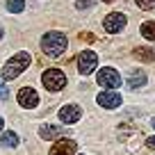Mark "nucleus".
<instances>
[{"label":"nucleus","mask_w":155,"mask_h":155,"mask_svg":"<svg viewBox=\"0 0 155 155\" xmlns=\"http://www.w3.org/2000/svg\"><path fill=\"white\" fill-rule=\"evenodd\" d=\"M2 126H5V121H2V119H0V128H2Z\"/></svg>","instance_id":"obj_22"},{"label":"nucleus","mask_w":155,"mask_h":155,"mask_svg":"<svg viewBox=\"0 0 155 155\" xmlns=\"http://www.w3.org/2000/svg\"><path fill=\"white\" fill-rule=\"evenodd\" d=\"M137 5L141 9H155V0H137Z\"/></svg>","instance_id":"obj_17"},{"label":"nucleus","mask_w":155,"mask_h":155,"mask_svg":"<svg viewBox=\"0 0 155 155\" xmlns=\"http://www.w3.org/2000/svg\"><path fill=\"white\" fill-rule=\"evenodd\" d=\"M75 153H78V144L73 139H66V137L57 139L48 150V155H75Z\"/></svg>","instance_id":"obj_7"},{"label":"nucleus","mask_w":155,"mask_h":155,"mask_svg":"<svg viewBox=\"0 0 155 155\" xmlns=\"http://www.w3.org/2000/svg\"><path fill=\"white\" fill-rule=\"evenodd\" d=\"M128 18L121 14V12H112V14L105 16V21H103V28L107 30L110 34H116V32H121L123 28H126Z\"/></svg>","instance_id":"obj_6"},{"label":"nucleus","mask_w":155,"mask_h":155,"mask_svg":"<svg viewBox=\"0 0 155 155\" xmlns=\"http://www.w3.org/2000/svg\"><path fill=\"white\" fill-rule=\"evenodd\" d=\"M7 9L12 14H21L25 9V0H7Z\"/></svg>","instance_id":"obj_16"},{"label":"nucleus","mask_w":155,"mask_h":155,"mask_svg":"<svg viewBox=\"0 0 155 155\" xmlns=\"http://www.w3.org/2000/svg\"><path fill=\"white\" fill-rule=\"evenodd\" d=\"M41 80H44V87L48 89V91H62V89L66 87V75H64L59 68H48V71H44Z\"/></svg>","instance_id":"obj_3"},{"label":"nucleus","mask_w":155,"mask_h":155,"mask_svg":"<svg viewBox=\"0 0 155 155\" xmlns=\"http://www.w3.org/2000/svg\"><path fill=\"white\" fill-rule=\"evenodd\" d=\"M0 39H2V28H0Z\"/></svg>","instance_id":"obj_23"},{"label":"nucleus","mask_w":155,"mask_h":155,"mask_svg":"<svg viewBox=\"0 0 155 155\" xmlns=\"http://www.w3.org/2000/svg\"><path fill=\"white\" fill-rule=\"evenodd\" d=\"M132 55H135L139 62H153L155 59V53L150 48H144V46H137V48L132 50Z\"/></svg>","instance_id":"obj_14"},{"label":"nucleus","mask_w":155,"mask_h":155,"mask_svg":"<svg viewBox=\"0 0 155 155\" xmlns=\"http://www.w3.org/2000/svg\"><path fill=\"white\" fill-rule=\"evenodd\" d=\"M146 146H148V148H153V150H155V137H148V139H146Z\"/></svg>","instance_id":"obj_19"},{"label":"nucleus","mask_w":155,"mask_h":155,"mask_svg":"<svg viewBox=\"0 0 155 155\" xmlns=\"http://www.w3.org/2000/svg\"><path fill=\"white\" fill-rule=\"evenodd\" d=\"M0 146H7V148L18 146V135H16L14 130H5L2 135H0Z\"/></svg>","instance_id":"obj_13"},{"label":"nucleus","mask_w":155,"mask_h":155,"mask_svg":"<svg viewBox=\"0 0 155 155\" xmlns=\"http://www.w3.org/2000/svg\"><path fill=\"white\" fill-rule=\"evenodd\" d=\"M30 62H32V57H30V53H25V50H21V53H16L14 57L9 59V62L2 66V80H14V78H18L21 73L25 71V68L30 66Z\"/></svg>","instance_id":"obj_2"},{"label":"nucleus","mask_w":155,"mask_h":155,"mask_svg":"<svg viewBox=\"0 0 155 155\" xmlns=\"http://www.w3.org/2000/svg\"><path fill=\"white\" fill-rule=\"evenodd\" d=\"M146 84V73L141 71H132L130 78H128V89H139Z\"/></svg>","instance_id":"obj_12"},{"label":"nucleus","mask_w":155,"mask_h":155,"mask_svg":"<svg viewBox=\"0 0 155 155\" xmlns=\"http://www.w3.org/2000/svg\"><path fill=\"white\" fill-rule=\"evenodd\" d=\"M80 37H82L84 41H94V34H89V32H82V34H80Z\"/></svg>","instance_id":"obj_20"},{"label":"nucleus","mask_w":155,"mask_h":155,"mask_svg":"<svg viewBox=\"0 0 155 155\" xmlns=\"http://www.w3.org/2000/svg\"><path fill=\"white\" fill-rule=\"evenodd\" d=\"M96 66H98V55L94 50H82V53L78 55V71L82 73V75L94 73Z\"/></svg>","instance_id":"obj_5"},{"label":"nucleus","mask_w":155,"mask_h":155,"mask_svg":"<svg viewBox=\"0 0 155 155\" xmlns=\"http://www.w3.org/2000/svg\"><path fill=\"white\" fill-rule=\"evenodd\" d=\"M105 2H112V0H105Z\"/></svg>","instance_id":"obj_25"},{"label":"nucleus","mask_w":155,"mask_h":155,"mask_svg":"<svg viewBox=\"0 0 155 155\" xmlns=\"http://www.w3.org/2000/svg\"><path fill=\"white\" fill-rule=\"evenodd\" d=\"M0 98H7V89L5 87H0Z\"/></svg>","instance_id":"obj_21"},{"label":"nucleus","mask_w":155,"mask_h":155,"mask_svg":"<svg viewBox=\"0 0 155 155\" xmlns=\"http://www.w3.org/2000/svg\"><path fill=\"white\" fill-rule=\"evenodd\" d=\"M89 5H91V0H78V2H75L78 9H84V7H89Z\"/></svg>","instance_id":"obj_18"},{"label":"nucleus","mask_w":155,"mask_h":155,"mask_svg":"<svg viewBox=\"0 0 155 155\" xmlns=\"http://www.w3.org/2000/svg\"><path fill=\"white\" fill-rule=\"evenodd\" d=\"M96 80H98V84L105 87V89H119V87H121V75H119V71L112 68V66L101 68L98 75H96Z\"/></svg>","instance_id":"obj_4"},{"label":"nucleus","mask_w":155,"mask_h":155,"mask_svg":"<svg viewBox=\"0 0 155 155\" xmlns=\"http://www.w3.org/2000/svg\"><path fill=\"white\" fill-rule=\"evenodd\" d=\"M153 128H155V119H153Z\"/></svg>","instance_id":"obj_24"},{"label":"nucleus","mask_w":155,"mask_h":155,"mask_svg":"<svg viewBox=\"0 0 155 155\" xmlns=\"http://www.w3.org/2000/svg\"><path fill=\"white\" fill-rule=\"evenodd\" d=\"M66 132V128H55V126H41L39 128V135L44 137V139H57Z\"/></svg>","instance_id":"obj_11"},{"label":"nucleus","mask_w":155,"mask_h":155,"mask_svg":"<svg viewBox=\"0 0 155 155\" xmlns=\"http://www.w3.org/2000/svg\"><path fill=\"white\" fill-rule=\"evenodd\" d=\"M96 101H98V105H101V107H105V110H116V107H119V105L123 103V101H121V96H119V94H116L114 89L101 91Z\"/></svg>","instance_id":"obj_8"},{"label":"nucleus","mask_w":155,"mask_h":155,"mask_svg":"<svg viewBox=\"0 0 155 155\" xmlns=\"http://www.w3.org/2000/svg\"><path fill=\"white\" fill-rule=\"evenodd\" d=\"M80 116H82V110H80V105H75V103H68V105H64L62 110H59L62 123H75V121H80Z\"/></svg>","instance_id":"obj_10"},{"label":"nucleus","mask_w":155,"mask_h":155,"mask_svg":"<svg viewBox=\"0 0 155 155\" xmlns=\"http://www.w3.org/2000/svg\"><path fill=\"white\" fill-rule=\"evenodd\" d=\"M141 34H144L146 39H150V41H155V21H146V23H141Z\"/></svg>","instance_id":"obj_15"},{"label":"nucleus","mask_w":155,"mask_h":155,"mask_svg":"<svg viewBox=\"0 0 155 155\" xmlns=\"http://www.w3.org/2000/svg\"><path fill=\"white\" fill-rule=\"evenodd\" d=\"M66 37H64L62 32H57V30H50V32H46L44 37H41V50H44L48 57H59V55L66 50Z\"/></svg>","instance_id":"obj_1"},{"label":"nucleus","mask_w":155,"mask_h":155,"mask_svg":"<svg viewBox=\"0 0 155 155\" xmlns=\"http://www.w3.org/2000/svg\"><path fill=\"white\" fill-rule=\"evenodd\" d=\"M18 105H21V107H25V110H32V107H37V105H39V96H37V91H34L32 87H23V89H18Z\"/></svg>","instance_id":"obj_9"}]
</instances>
